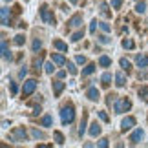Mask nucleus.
Instances as JSON below:
<instances>
[{
  "instance_id": "1",
  "label": "nucleus",
  "mask_w": 148,
  "mask_h": 148,
  "mask_svg": "<svg viewBox=\"0 0 148 148\" xmlns=\"http://www.w3.org/2000/svg\"><path fill=\"white\" fill-rule=\"evenodd\" d=\"M73 119H75V108H73V104H66L60 110V121L62 124H70L73 123Z\"/></svg>"
},
{
  "instance_id": "2",
  "label": "nucleus",
  "mask_w": 148,
  "mask_h": 148,
  "mask_svg": "<svg viewBox=\"0 0 148 148\" xmlns=\"http://www.w3.org/2000/svg\"><path fill=\"white\" fill-rule=\"evenodd\" d=\"M130 108H132V101L130 99H115L113 101V110H115V113L128 112Z\"/></svg>"
},
{
  "instance_id": "3",
  "label": "nucleus",
  "mask_w": 148,
  "mask_h": 148,
  "mask_svg": "<svg viewBox=\"0 0 148 148\" xmlns=\"http://www.w3.org/2000/svg\"><path fill=\"white\" fill-rule=\"evenodd\" d=\"M9 139L11 141H18V143L20 141H26L27 139V132L22 126H16V128H13V132L9 134Z\"/></svg>"
},
{
  "instance_id": "4",
  "label": "nucleus",
  "mask_w": 148,
  "mask_h": 148,
  "mask_svg": "<svg viewBox=\"0 0 148 148\" xmlns=\"http://www.w3.org/2000/svg\"><path fill=\"white\" fill-rule=\"evenodd\" d=\"M40 16H42V20L46 22V24H51L53 26L55 24V16H53V11H51L48 5H42L40 8Z\"/></svg>"
},
{
  "instance_id": "5",
  "label": "nucleus",
  "mask_w": 148,
  "mask_h": 148,
  "mask_svg": "<svg viewBox=\"0 0 148 148\" xmlns=\"http://www.w3.org/2000/svg\"><path fill=\"white\" fill-rule=\"evenodd\" d=\"M35 88H37V81H35V79H29V81H26V82H24V88H22V95H24V97L31 95L33 92H35Z\"/></svg>"
},
{
  "instance_id": "6",
  "label": "nucleus",
  "mask_w": 148,
  "mask_h": 148,
  "mask_svg": "<svg viewBox=\"0 0 148 148\" xmlns=\"http://www.w3.org/2000/svg\"><path fill=\"white\" fill-rule=\"evenodd\" d=\"M134 126H135V117L128 115L126 119H123V123H121V132H128V130H132Z\"/></svg>"
},
{
  "instance_id": "7",
  "label": "nucleus",
  "mask_w": 148,
  "mask_h": 148,
  "mask_svg": "<svg viewBox=\"0 0 148 148\" xmlns=\"http://www.w3.org/2000/svg\"><path fill=\"white\" fill-rule=\"evenodd\" d=\"M143 137H145V132L141 128H137V130H134L132 135H130V143H132V145H139Z\"/></svg>"
},
{
  "instance_id": "8",
  "label": "nucleus",
  "mask_w": 148,
  "mask_h": 148,
  "mask_svg": "<svg viewBox=\"0 0 148 148\" xmlns=\"http://www.w3.org/2000/svg\"><path fill=\"white\" fill-rule=\"evenodd\" d=\"M2 57L5 60H13V55H11V51L8 48V40H5V37H2Z\"/></svg>"
},
{
  "instance_id": "9",
  "label": "nucleus",
  "mask_w": 148,
  "mask_h": 148,
  "mask_svg": "<svg viewBox=\"0 0 148 148\" xmlns=\"http://www.w3.org/2000/svg\"><path fill=\"white\" fill-rule=\"evenodd\" d=\"M86 97H88L90 101H99V99H101V93H99V90L95 88V86H92V88H88Z\"/></svg>"
},
{
  "instance_id": "10",
  "label": "nucleus",
  "mask_w": 148,
  "mask_h": 148,
  "mask_svg": "<svg viewBox=\"0 0 148 148\" xmlns=\"http://www.w3.org/2000/svg\"><path fill=\"white\" fill-rule=\"evenodd\" d=\"M0 13H2V26H11V13H9V9L2 8Z\"/></svg>"
},
{
  "instance_id": "11",
  "label": "nucleus",
  "mask_w": 148,
  "mask_h": 148,
  "mask_svg": "<svg viewBox=\"0 0 148 148\" xmlns=\"http://www.w3.org/2000/svg\"><path fill=\"white\" fill-rule=\"evenodd\" d=\"M81 24H82V15H79V13L73 15L71 18L68 20V26H70V27H79Z\"/></svg>"
},
{
  "instance_id": "12",
  "label": "nucleus",
  "mask_w": 148,
  "mask_h": 148,
  "mask_svg": "<svg viewBox=\"0 0 148 148\" xmlns=\"http://www.w3.org/2000/svg\"><path fill=\"white\" fill-rule=\"evenodd\" d=\"M62 90H64V82H62V81H53V93H55V97H59V95L62 93Z\"/></svg>"
},
{
  "instance_id": "13",
  "label": "nucleus",
  "mask_w": 148,
  "mask_h": 148,
  "mask_svg": "<svg viewBox=\"0 0 148 148\" xmlns=\"http://www.w3.org/2000/svg\"><path fill=\"white\" fill-rule=\"evenodd\" d=\"M86 123H88V112L82 113V121H81V126H79V135H84V132H86Z\"/></svg>"
},
{
  "instance_id": "14",
  "label": "nucleus",
  "mask_w": 148,
  "mask_h": 148,
  "mask_svg": "<svg viewBox=\"0 0 148 148\" xmlns=\"http://www.w3.org/2000/svg\"><path fill=\"white\" fill-rule=\"evenodd\" d=\"M51 60H53L55 64H59V66H64L66 64L64 55H60V53H51Z\"/></svg>"
},
{
  "instance_id": "15",
  "label": "nucleus",
  "mask_w": 148,
  "mask_h": 148,
  "mask_svg": "<svg viewBox=\"0 0 148 148\" xmlns=\"http://www.w3.org/2000/svg\"><path fill=\"white\" fill-rule=\"evenodd\" d=\"M135 62H137V66H139V68H146V66H148V57L141 53V55L135 57Z\"/></svg>"
},
{
  "instance_id": "16",
  "label": "nucleus",
  "mask_w": 148,
  "mask_h": 148,
  "mask_svg": "<svg viewBox=\"0 0 148 148\" xmlns=\"http://www.w3.org/2000/svg\"><path fill=\"white\" fill-rule=\"evenodd\" d=\"M101 134V124L95 121V123H92L90 124V135H93V137H97V135Z\"/></svg>"
},
{
  "instance_id": "17",
  "label": "nucleus",
  "mask_w": 148,
  "mask_h": 148,
  "mask_svg": "<svg viewBox=\"0 0 148 148\" xmlns=\"http://www.w3.org/2000/svg\"><path fill=\"white\" fill-rule=\"evenodd\" d=\"M115 84H117L119 88H123L124 84H126V77H124V73H123V71H119L117 75H115Z\"/></svg>"
},
{
  "instance_id": "18",
  "label": "nucleus",
  "mask_w": 148,
  "mask_h": 148,
  "mask_svg": "<svg viewBox=\"0 0 148 148\" xmlns=\"http://www.w3.org/2000/svg\"><path fill=\"white\" fill-rule=\"evenodd\" d=\"M95 68H97V66H95L93 62H90V64H86V68L82 70V77H86V75H92V73L95 71Z\"/></svg>"
},
{
  "instance_id": "19",
  "label": "nucleus",
  "mask_w": 148,
  "mask_h": 148,
  "mask_svg": "<svg viewBox=\"0 0 148 148\" xmlns=\"http://www.w3.org/2000/svg\"><path fill=\"white\" fill-rule=\"evenodd\" d=\"M110 82H112V75H110V73H102V77H101V84H102L104 88H108V86H110Z\"/></svg>"
},
{
  "instance_id": "20",
  "label": "nucleus",
  "mask_w": 148,
  "mask_h": 148,
  "mask_svg": "<svg viewBox=\"0 0 148 148\" xmlns=\"http://www.w3.org/2000/svg\"><path fill=\"white\" fill-rule=\"evenodd\" d=\"M99 64H101L102 68H108V66L112 64V59H110L108 55H101V59H99Z\"/></svg>"
},
{
  "instance_id": "21",
  "label": "nucleus",
  "mask_w": 148,
  "mask_h": 148,
  "mask_svg": "<svg viewBox=\"0 0 148 148\" xmlns=\"http://www.w3.org/2000/svg\"><path fill=\"white\" fill-rule=\"evenodd\" d=\"M40 68H42V55H38L37 59L33 60V70L38 73V71H40Z\"/></svg>"
},
{
  "instance_id": "22",
  "label": "nucleus",
  "mask_w": 148,
  "mask_h": 148,
  "mask_svg": "<svg viewBox=\"0 0 148 148\" xmlns=\"http://www.w3.org/2000/svg\"><path fill=\"white\" fill-rule=\"evenodd\" d=\"M53 46H55L57 49H60V51H68V44L62 42V40H59V38H57V40H53Z\"/></svg>"
},
{
  "instance_id": "23",
  "label": "nucleus",
  "mask_w": 148,
  "mask_h": 148,
  "mask_svg": "<svg viewBox=\"0 0 148 148\" xmlns=\"http://www.w3.org/2000/svg\"><path fill=\"white\" fill-rule=\"evenodd\" d=\"M40 124H42V126H51V124H53V117H51V115H44Z\"/></svg>"
},
{
  "instance_id": "24",
  "label": "nucleus",
  "mask_w": 148,
  "mask_h": 148,
  "mask_svg": "<svg viewBox=\"0 0 148 148\" xmlns=\"http://www.w3.org/2000/svg\"><path fill=\"white\" fill-rule=\"evenodd\" d=\"M82 37H84V31H82V29H79V31H75V33L71 35V40H73V42H79Z\"/></svg>"
},
{
  "instance_id": "25",
  "label": "nucleus",
  "mask_w": 148,
  "mask_h": 148,
  "mask_svg": "<svg viewBox=\"0 0 148 148\" xmlns=\"http://www.w3.org/2000/svg\"><path fill=\"white\" fill-rule=\"evenodd\" d=\"M101 15H104V16H112V13L108 11V4H104V2H101Z\"/></svg>"
},
{
  "instance_id": "26",
  "label": "nucleus",
  "mask_w": 148,
  "mask_h": 148,
  "mask_svg": "<svg viewBox=\"0 0 148 148\" xmlns=\"http://www.w3.org/2000/svg\"><path fill=\"white\" fill-rule=\"evenodd\" d=\"M31 135H33L35 139H44V137H46V135H44V132H40V130H37V128L31 130Z\"/></svg>"
},
{
  "instance_id": "27",
  "label": "nucleus",
  "mask_w": 148,
  "mask_h": 148,
  "mask_svg": "<svg viewBox=\"0 0 148 148\" xmlns=\"http://www.w3.org/2000/svg\"><path fill=\"white\" fill-rule=\"evenodd\" d=\"M53 137L57 141V145H64V135H62L60 132H53Z\"/></svg>"
},
{
  "instance_id": "28",
  "label": "nucleus",
  "mask_w": 148,
  "mask_h": 148,
  "mask_svg": "<svg viewBox=\"0 0 148 148\" xmlns=\"http://www.w3.org/2000/svg\"><path fill=\"white\" fill-rule=\"evenodd\" d=\"M15 44H16V46H22V44H24L26 42V37L24 35H22V33H18V35H16L15 37V40H13Z\"/></svg>"
},
{
  "instance_id": "29",
  "label": "nucleus",
  "mask_w": 148,
  "mask_h": 148,
  "mask_svg": "<svg viewBox=\"0 0 148 148\" xmlns=\"http://www.w3.org/2000/svg\"><path fill=\"white\" fill-rule=\"evenodd\" d=\"M134 46L135 44H134V40H130V38H124L123 40V48L124 49H134Z\"/></svg>"
},
{
  "instance_id": "30",
  "label": "nucleus",
  "mask_w": 148,
  "mask_h": 148,
  "mask_svg": "<svg viewBox=\"0 0 148 148\" xmlns=\"http://www.w3.org/2000/svg\"><path fill=\"white\" fill-rule=\"evenodd\" d=\"M44 71L51 75V73L55 71V66H53V62H46V64H44Z\"/></svg>"
},
{
  "instance_id": "31",
  "label": "nucleus",
  "mask_w": 148,
  "mask_h": 148,
  "mask_svg": "<svg viewBox=\"0 0 148 148\" xmlns=\"http://www.w3.org/2000/svg\"><path fill=\"white\" fill-rule=\"evenodd\" d=\"M135 11H137V13H145V11H146V4L145 2H137V4H135Z\"/></svg>"
},
{
  "instance_id": "32",
  "label": "nucleus",
  "mask_w": 148,
  "mask_h": 148,
  "mask_svg": "<svg viewBox=\"0 0 148 148\" xmlns=\"http://www.w3.org/2000/svg\"><path fill=\"white\" fill-rule=\"evenodd\" d=\"M119 62H121V68H123V70L130 71V68H132V64H130V60H126V59H121Z\"/></svg>"
},
{
  "instance_id": "33",
  "label": "nucleus",
  "mask_w": 148,
  "mask_h": 148,
  "mask_svg": "<svg viewBox=\"0 0 148 148\" xmlns=\"http://www.w3.org/2000/svg\"><path fill=\"white\" fill-rule=\"evenodd\" d=\"M31 48H33V51H38L42 48V42H40V38H35L33 40V44H31Z\"/></svg>"
},
{
  "instance_id": "34",
  "label": "nucleus",
  "mask_w": 148,
  "mask_h": 148,
  "mask_svg": "<svg viewBox=\"0 0 148 148\" xmlns=\"http://www.w3.org/2000/svg\"><path fill=\"white\" fill-rule=\"evenodd\" d=\"M146 95H148V86H141L139 88V97L141 99H146Z\"/></svg>"
},
{
  "instance_id": "35",
  "label": "nucleus",
  "mask_w": 148,
  "mask_h": 148,
  "mask_svg": "<svg viewBox=\"0 0 148 148\" xmlns=\"http://www.w3.org/2000/svg\"><path fill=\"white\" fill-rule=\"evenodd\" d=\"M68 71H70L71 75H77V68H75L73 62H68Z\"/></svg>"
},
{
  "instance_id": "36",
  "label": "nucleus",
  "mask_w": 148,
  "mask_h": 148,
  "mask_svg": "<svg viewBox=\"0 0 148 148\" xmlns=\"http://www.w3.org/2000/svg\"><path fill=\"white\" fill-rule=\"evenodd\" d=\"M99 27H101V29L104 31V33H108V31L112 29V27H110V24H106V22H99Z\"/></svg>"
},
{
  "instance_id": "37",
  "label": "nucleus",
  "mask_w": 148,
  "mask_h": 148,
  "mask_svg": "<svg viewBox=\"0 0 148 148\" xmlns=\"http://www.w3.org/2000/svg\"><path fill=\"white\" fill-rule=\"evenodd\" d=\"M108 145H110V143H108V139H106V137H102L99 143H97V146H99V148H106Z\"/></svg>"
},
{
  "instance_id": "38",
  "label": "nucleus",
  "mask_w": 148,
  "mask_h": 148,
  "mask_svg": "<svg viewBox=\"0 0 148 148\" xmlns=\"http://www.w3.org/2000/svg\"><path fill=\"white\" fill-rule=\"evenodd\" d=\"M123 5V0H112V8L113 9H119Z\"/></svg>"
},
{
  "instance_id": "39",
  "label": "nucleus",
  "mask_w": 148,
  "mask_h": 148,
  "mask_svg": "<svg viewBox=\"0 0 148 148\" xmlns=\"http://www.w3.org/2000/svg\"><path fill=\"white\" fill-rule=\"evenodd\" d=\"M9 90H11V93H16V92H18V86H16V82H9Z\"/></svg>"
},
{
  "instance_id": "40",
  "label": "nucleus",
  "mask_w": 148,
  "mask_h": 148,
  "mask_svg": "<svg viewBox=\"0 0 148 148\" xmlns=\"http://www.w3.org/2000/svg\"><path fill=\"white\" fill-rule=\"evenodd\" d=\"M77 64H86V57H84V55H77Z\"/></svg>"
},
{
  "instance_id": "41",
  "label": "nucleus",
  "mask_w": 148,
  "mask_h": 148,
  "mask_svg": "<svg viewBox=\"0 0 148 148\" xmlns=\"http://www.w3.org/2000/svg\"><path fill=\"white\" fill-rule=\"evenodd\" d=\"M97 20H92V24H90V33H95V29H97Z\"/></svg>"
},
{
  "instance_id": "42",
  "label": "nucleus",
  "mask_w": 148,
  "mask_h": 148,
  "mask_svg": "<svg viewBox=\"0 0 148 148\" xmlns=\"http://www.w3.org/2000/svg\"><path fill=\"white\" fill-rule=\"evenodd\" d=\"M99 42H101V44H108V42H110V37L101 35V37H99Z\"/></svg>"
},
{
  "instance_id": "43",
  "label": "nucleus",
  "mask_w": 148,
  "mask_h": 148,
  "mask_svg": "<svg viewBox=\"0 0 148 148\" xmlns=\"http://www.w3.org/2000/svg\"><path fill=\"white\" fill-rule=\"evenodd\" d=\"M99 117H101V119H102V121H104V123H108V121H110V117H108L104 112H99Z\"/></svg>"
},
{
  "instance_id": "44",
  "label": "nucleus",
  "mask_w": 148,
  "mask_h": 148,
  "mask_svg": "<svg viewBox=\"0 0 148 148\" xmlns=\"http://www.w3.org/2000/svg\"><path fill=\"white\" fill-rule=\"evenodd\" d=\"M26 75H27V70H26V68H22V70L18 71V77H20V79H24Z\"/></svg>"
},
{
  "instance_id": "45",
  "label": "nucleus",
  "mask_w": 148,
  "mask_h": 148,
  "mask_svg": "<svg viewBox=\"0 0 148 148\" xmlns=\"http://www.w3.org/2000/svg\"><path fill=\"white\" fill-rule=\"evenodd\" d=\"M38 113H40V106H35L33 112H31V115H38Z\"/></svg>"
},
{
  "instance_id": "46",
  "label": "nucleus",
  "mask_w": 148,
  "mask_h": 148,
  "mask_svg": "<svg viewBox=\"0 0 148 148\" xmlns=\"http://www.w3.org/2000/svg\"><path fill=\"white\" fill-rule=\"evenodd\" d=\"M57 75H59V79H62V77H66V71L62 70V71H59V73H57Z\"/></svg>"
},
{
  "instance_id": "47",
  "label": "nucleus",
  "mask_w": 148,
  "mask_h": 148,
  "mask_svg": "<svg viewBox=\"0 0 148 148\" xmlns=\"http://www.w3.org/2000/svg\"><path fill=\"white\" fill-rule=\"evenodd\" d=\"M70 2H71V4H77V0H70Z\"/></svg>"
}]
</instances>
